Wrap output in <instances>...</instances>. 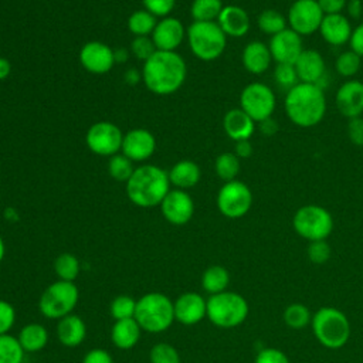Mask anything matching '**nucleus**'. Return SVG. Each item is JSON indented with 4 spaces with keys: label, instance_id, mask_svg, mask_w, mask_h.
Segmentation results:
<instances>
[{
    "label": "nucleus",
    "instance_id": "473e14b6",
    "mask_svg": "<svg viewBox=\"0 0 363 363\" xmlns=\"http://www.w3.org/2000/svg\"><path fill=\"white\" fill-rule=\"evenodd\" d=\"M223 7L221 0H193L190 14L194 21H217Z\"/></svg>",
    "mask_w": 363,
    "mask_h": 363
},
{
    "label": "nucleus",
    "instance_id": "a19ab883",
    "mask_svg": "<svg viewBox=\"0 0 363 363\" xmlns=\"http://www.w3.org/2000/svg\"><path fill=\"white\" fill-rule=\"evenodd\" d=\"M150 363H182L177 349L169 343L160 342L152 346L149 350Z\"/></svg>",
    "mask_w": 363,
    "mask_h": 363
},
{
    "label": "nucleus",
    "instance_id": "c85d7f7f",
    "mask_svg": "<svg viewBox=\"0 0 363 363\" xmlns=\"http://www.w3.org/2000/svg\"><path fill=\"white\" fill-rule=\"evenodd\" d=\"M21 347L27 353H35L43 350L48 343V330L44 325L31 322L24 325L17 336Z\"/></svg>",
    "mask_w": 363,
    "mask_h": 363
},
{
    "label": "nucleus",
    "instance_id": "bb28decb",
    "mask_svg": "<svg viewBox=\"0 0 363 363\" xmlns=\"http://www.w3.org/2000/svg\"><path fill=\"white\" fill-rule=\"evenodd\" d=\"M142 332L143 330L135 318L115 320L111 329V340L115 347L129 350L138 345Z\"/></svg>",
    "mask_w": 363,
    "mask_h": 363
},
{
    "label": "nucleus",
    "instance_id": "7ed1b4c3",
    "mask_svg": "<svg viewBox=\"0 0 363 363\" xmlns=\"http://www.w3.org/2000/svg\"><path fill=\"white\" fill-rule=\"evenodd\" d=\"M126 196L138 207L150 208L160 206L170 191L169 173L156 164H142L135 167L132 176L125 183Z\"/></svg>",
    "mask_w": 363,
    "mask_h": 363
},
{
    "label": "nucleus",
    "instance_id": "5fc2aeb1",
    "mask_svg": "<svg viewBox=\"0 0 363 363\" xmlns=\"http://www.w3.org/2000/svg\"><path fill=\"white\" fill-rule=\"evenodd\" d=\"M259 128H261V132L267 136H272L277 133L278 130V123L272 119V118H268L262 122H259Z\"/></svg>",
    "mask_w": 363,
    "mask_h": 363
},
{
    "label": "nucleus",
    "instance_id": "603ef678",
    "mask_svg": "<svg viewBox=\"0 0 363 363\" xmlns=\"http://www.w3.org/2000/svg\"><path fill=\"white\" fill-rule=\"evenodd\" d=\"M319 7L322 9L323 14H337L345 7L347 0H316Z\"/></svg>",
    "mask_w": 363,
    "mask_h": 363
},
{
    "label": "nucleus",
    "instance_id": "f704fd0d",
    "mask_svg": "<svg viewBox=\"0 0 363 363\" xmlns=\"http://www.w3.org/2000/svg\"><path fill=\"white\" fill-rule=\"evenodd\" d=\"M286 18L284 17V14H281L277 10L272 9H267L264 11H261L257 17V26L258 28L265 33L269 34L271 37L281 33L282 30L286 28Z\"/></svg>",
    "mask_w": 363,
    "mask_h": 363
},
{
    "label": "nucleus",
    "instance_id": "a878e982",
    "mask_svg": "<svg viewBox=\"0 0 363 363\" xmlns=\"http://www.w3.org/2000/svg\"><path fill=\"white\" fill-rule=\"evenodd\" d=\"M241 61L248 72L261 75L269 68L272 57L268 45L261 41H251L244 47Z\"/></svg>",
    "mask_w": 363,
    "mask_h": 363
},
{
    "label": "nucleus",
    "instance_id": "7c9ffc66",
    "mask_svg": "<svg viewBox=\"0 0 363 363\" xmlns=\"http://www.w3.org/2000/svg\"><path fill=\"white\" fill-rule=\"evenodd\" d=\"M81 271L79 259L71 252H62L54 259V272L58 279L75 282Z\"/></svg>",
    "mask_w": 363,
    "mask_h": 363
},
{
    "label": "nucleus",
    "instance_id": "423d86ee",
    "mask_svg": "<svg viewBox=\"0 0 363 363\" xmlns=\"http://www.w3.org/2000/svg\"><path fill=\"white\" fill-rule=\"evenodd\" d=\"M250 306L245 298L233 291L210 295L207 299V319L217 328L240 326L248 316Z\"/></svg>",
    "mask_w": 363,
    "mask_h": 363
},
{
    "label": "nucleus",
    "instance_id": "b1692460",
    "mask_svg": "<svg viewBox=\"0 0 363 363\" xmlns=\"http://www.w3.org/2000/svg\"><path fill=\"white\" fill-rule=\"evenodd\" d=\"M223 128L230 139L238 142L254 135L255 122L241 108H233L224 115Z\"/></svg>",
    "mask_w": 363,
    "mask_h": 363
},
{
    "label": "nucleus",
    "instance_id": "c9c22d12",
    "mask_svg": "<svg viewBox=\"0 0 363 363\" xmlns=\"http://www.w3.org/2000/svg\"><path fill=\"white\" fill-rule=\"evenodd\" d=\"M282 318L288 328L296 329V330L306 328L312 320V315H311L309 309L303 303H299V302L289 303L285 308Z\"/></svg>",
    "mask_w": 363,
    "mask_h": 363
},
{
    "label": "nucleus",
    "instance_id": "a211bd4d",
    "mask_svg": "<svg viewBox=\"0 0 363 363\" xmlns=\"http://www.w3.org/2000/svg\"><path fill=\"white\" fill-rule=\"evenodd\" d=\"M155 150L156 139L150 130L135 128L123 133L121 153H123L132 162H145L155 153Z\"/></svg>",
    "mask_w": 363,
    "mask_h": 363
},
{
    "label": "nucleus",
    "instance_id": "dca6fc26",
    "mask_svg": "<svg viewBox=\"0 0 363 363\" xmlns=\"http://www.w3.org/2000/svg\"><path fill=\"white\" fill-rule=\"evenodd\" d=\"M268 48L277 64H295L303 51L302 38L298 33L286 27L281 33L271 37Z\"/></svg>",
    "mask_w": 363,
    "mask_h": 363
},
{
    "label": "nucleus",
    "instance_id": "49530a36",
    "mask_svg": "<svg viewBox=\"0 0 363 363\" xmlns=\"http://www.w3.org/2000/svg\"><path fill=\"white\" fill-rule=\"evenodd\" d=\"M145 10L155 17H167L176 6V0H142Z\"/></svg>",
    "mask_w": 363,
    "mask_h": 363
},
{
    "label": "nucleus",
    "instance_id": "79ce46f5",
    "mask_svg": "<svg viewBox=\"0 0 363 363\" xmlns=\"http://www.w3.org/2000/svg\"><path fill=\"white\" fill-rule=\"evenodd\" d=\"M274 79L275 84L286 92L299 82L295 67L292 64H277L274 69Z\"/></svg>",
    "mask_w": 363,
    "mask_h": 363
},
{
    "label": "nucleus",
    "instance_id": "72a5a7b5",
    "mask_svg": "<svg viewBox=\"0 0 363 363\" xmlns=\"http://www.w3.org/2000/svg\"><path fill=\"white\" fill-rule=\"evenodd\" d=\"M24 354L26 352L16 336L0 335V363H23Z\"/></svg>",
    "mask_w": 363,
    "mask_h": 363
},
{
    "label": "nucleus",
    "instance_id": "4be33fe9",
    "mask_svg": "<svg viewBox=\"0 0 363 363\" xmlns=\"http://www.w3.org/2000/svg\"><path fill=\"white\" fill-rule=\"evenodd\" d=\"M352 26L347 17L342 13L337 14H325L319 27L322 38L332 45H343L349 43L352 35Z\"/></svg>",
    "mask_w": 363,
    "mask_h": 363
},
{
    "label": "nucleus",
    "instance_id": "f257e3e1",
    "mask_svg": "<svg viewBox=\"0 0 363 363\" xmlns=\"http://www.w3.org/2000/svg\"><path fill=\"white\" fill-rule=\"evenodd\" d=\"M187 77V65L176 51H159L143 62L142 81L156 95H170L182 88Z\"/></svg>",
    "mask_w": 363,
    "mask_h": 363
},
{
    "label": "nucleus",
    "instance_id": "0eeeda50",
    "mask_svg": "<svg viewBox=\"0 0 363 363\" xmlns=\"http://www.w3.org/2000/svg\"><path fill=\"white\" fill-rule=\"evenodd\" d=\"M186 37L191 52L201 61L217 60L227 45V35L217 21H193Z\"/></svg>",
    "mask_w": 363,
    "mask_h": 363
},
{
    "label": "nucleus",
    "instance_id": "13d9d810",
    "mask_svg": "<svg viewBox=\"0 0 363 363\" xmlns=\"http://www.w3.org/2000/svg\"><path fill=\"white\" fill-rule=\"evenodd\" d=\"M11 72V64L7 58L0 57V81L6 79Z\"/></svg>",
    "mask_w": 363,
    "mask_h": 363
},
{
    "label": "nucleus",
    "instance_id": "2eb2a0df",
    "mask_svg": "<svg viewBox=\"0 0 363 363\" xmlns=\"http://www.w3.org/2000/svg\"><path fill=\"white\" fill-rule=\"evenodd\" d=\"M79 62L91 74H106L115 65L113 50L102 41H88L79 50Z\"/></svg>",
    "mask_w": 363,
    "mask_h": 363
},
{
    "label": "nucleus",
    "instance_id": "4468645a",
    "mask_svg": "<svg viewBox=\"0 0 363 363\" xmlns=\"http://www.w3.org/2000/svg\"><path fill=\"white\" fill-rule=\"evenodd\" d=\"M159 207L164 220L173 225L187 224L194 214V201L191 196L180 189H170Z\"/></svg>",
    "mask_w": 363,
    "mask_h": 363
},
{
    "label": "nucleus",
    "instance_id": "e433bc0d",
    "mask_svg": "<svg viewBox=\"0 0 363 363\" xmlns=\"http://www.w3.org/2000/svg\"><path fill=\"white\" fill-rule=\"evenodd\" d=\"M214 170L216 174L224 182L235 180L237 174L240 173V159L230 152L221 153L214 162Z\"/></svg>",
    "mask_w": 363,
    "mask_h": 363
},
{
    "label": "nucleus",
    "instance_id": "393cba45",
    "mask_svg": "<svg viewBox=\"0 0 363 363\" xmlns=\"http://www.w3.org/2000/svg\"><path fill=\"white\" fill-rule=\"evenodd\" d=\"M86 336V325L81 316L75 313H69L57 323V339L61 345L67 347L79 346Z\"/></svg>",
    "mask_w": 363,
    "mask_h": 363
},
{
    "label": "nucleus",
    "instance_id": "f3484780",
    "mask_svg": "<svg viewBox=\"0 0 363 363\" xmlns=\"http://www.w3.org/2000/svg\"><path fill=\"white\" fill-rule=\"evenodd\" d=\"M173 309L176 322L191 326L207 318V299L194 291L183 292L173 301Z\"/></svg>",
    "mask_w": 363,
    "mask_h": 363
},
{
    "label": "nucleus",
    "instance_id": "2f4dec72",
    "mask_svg": "<svg viewBox=\"0 0 363 363\" xmlns=\"http://www.w3.org/2000/svg\"><path fill=\"white\" fill-rule=\"evenodd\" d=\"M156 17L147 10H136L128 18V28L135 37H149L156 27Z\"/></svg>",
    "mask_w": 363,
    "mask_h": 363
},
{
    "label": "nucleus",
    "instance_id": "6ab92c4d",
    "mask_svg": "<svg viewBox=\"0 0 363 363\" xmlns=\"http://www.w3.org/2000/svg\"><path fill=\"white\" fill-rule=\"evenodd\" d=\"M186 37V28L176 17H163L156 23V27L150 35L156 50L159 51H176Z\"/></svg>",
    "mask_w": 363,
    "mask_h": 363
},
{
    "label": "nucleus",
    "instance_id": "58836bf2",
    "mask_svg": "<svg viewBox=\"0 0 363 363\" xmlns=\"http://www.w3.org/2000/svg\"><path fill=\"white\" fill-rule=\"evenodd\" d=\"M135 311H136V299L125 294L113 298L109 306V313L113 318V320L135 318Z\"/></svg>",
    "mask_w": 363,
    "mask_h": 363
},
{
    "label": "nucleus",
    "instance_id": "c756f323",
    "mask_svg": "<svg viewBox=\"0 0 363 363\" xmlns=\"http://www.w3.org/2000/svg\"><path fill=\"white\" fill-rule=\"evenodd\" d=\"M228 284H230V274L227 268L221 265H210L208 268L204 269L201 275V286L210 295H216L227 291Z\"/></svg>",
    "mask_w": 363,
    "mask_h": 363
},
{
    "label": "nucleus",
    "instance_id": "4d7b16f0",
    "mask_svg": "<svg viewBox=\"0 0 363 363\" xmlns=\"http://www.w3.org/2000/svg\"><path fill=\"white\" fill-rule=\"evenodd\" d=\"M125 81L128 85H138L139 81H142V72H139L135 68H130L125 72Z\"/></svg>",
    "mask_w": 363,
    "mask_h": 363
},
{
    "label": "nucleus",
    "instance_id": "5701e85b",
    "mask_svg": "<svg viewBox=\"0 0 363 363\" xmlns=\"http://www.w3.org/2000/svg\"><path fill=\"white\" fill-rule=\"evenodd\" d=\"M217 24L228 37H242L248 33L251 21L248 13L235 4L224 6L218 18Z\"/></svg>",
    "mask_w": 363,
    "mask_h": 363
},
{
    "label": "nucleus",
    "instance_id": "864d4df0",
    "mask_svg": "<svg viewBox=\"0 0 363 363\" xmlns=\"http://www.w3.org/2000/svg\"><path fill=\"white\" fill-rule=\"evenodd\" d=\"M234 155L238 159H245L252 155V145L250 143V139L245 140H238L234 145Z\"/></svg>",
    "mask_w": 363,
    "mask_h": 363
},
{
    "label": "nucleus",
    "instance_id": "ea45409f",
    "mask_svg": "<svg viewBox=\"0 0 363 363\" xmlns=\"http://www.w3.org/2000/svg\"><path fill=\"white\" fill-rule=\"evenodd\" d=\"M360 67H362V57H359L352 50L339 54L335 61V68L337 74L346 78L354 77L360 71Z\"/></svg>",
    "mask_w": 363,
    "mask_h": 363
},
{
    "label": "nucleus",
    "instance_id": "052dcab7",
    "mask_svg": "<svg viewBox=\"0 0 363 363\" xmlns=\"http://www.w3.org/2000/svg\"><path fill=\"white\" fill-rule=\"evenodd\" d=\"M4 255H6V244H4L3 237L0 235V264L4 259Z\"/></svg>",
    "mask_w": 363,
    "mask_h": 363
},
{
    "label": "nucleus",
    "instance_id": "6e6d98bb",
    "mask_svg": "<svg viewBox=\"0 0 363 363\" xmlns=\"http://www.w3.org/2000/svg\"><path fill=\"white\" fill-rule=\"evenodd\" d=\"M346 9H347V13L352 18H359L362 16V11H363L360 0H349L346 3Z\"/></svg>",
    "mask_w": 363,
    "mask_h": 363
},
{
    "label": "nucleus",
    "instance_id": "8fccbe9b",
    "mask_svg": "<svg viewBox=\"0 0 363 363\" xmlns=\"http://www.w3.org/2000/svg\"><path fill=\"white\" fill-rule=\"evenodd\" d=\"M82 363H113V359L108 350L102 347H95L85 353Z\"/></svg>",
    "mask_w": 363,
    "mask_h": 363
},
{
    "label": "nucleus",
    "instance_id": "f8f14e48",
    "mask_svg": "<svg viewBox=\"0 0 363 363\" xmlns=\"http://www.w3.org/2000/svg\"><path fill=\"white\" fill-rule=\"evenodd\" d=\"M122 140L123 133L112 122L108 121H99L92 123L85 135V143L88 149L104 157H111L121 152L122 149Z\"/></svg>",
    "mask_w": 363,
    "mask_h": 363
},
{
    "label": "nucleus",
    "instance_id": "1a4fd4ad",
    "mask_svg": "<svg viewBox=\"0 0 363 363\" xmlns=\"http://www.w3.org/2000/svg\"><path fill=\"white\" fill-rule=\"evenodd\" d=\"M295 233L311 241L326 240L333 230V218L329 210L318 204H306L299 207L292 218Z\"/></svg>",
    "mask_w": 363,
    "mask_h": 363
},
{
    "label": "nucleus",
    "instance_id": "cd10ccee",
    "mask_svg": "<svg viewBox=\"0 0 363 363\" xmlns=\"http://www.w3.org/2000/svg\"><path fill=\"white\" fill-rule=\"evenodd\" d=\"M200 177H201V170L199 164L189 159L179 160L169 170L170 184H173L176 189H180V190H187L194 187L200 182Z\"/></svg>",
    "mask_w": 363,
    "mask_h": 363
},
{
    "label": "nucleus",
    "instance_id": "aec40b11",
    "mask_svg": "<svg viewBox=\"0 0 363 363\" xmlns=\"http://www.w3.org/2000/svg\"><path fill=\"white\" fill-rule=\"evenodd\" d=\"M335 104L345 118L352 119L360 116L363 113V82L359 79L343 82L336 91Z\"/></svg>",
    "mask_w": 363,
    "mask_h": 363
},
{
    "label": "nucleus",
    "instance_id": "412c9836",
    "mask_svg": "<svg viewBox=\"0 0 363 363\" xmlns=\"http://www.w3.org/2000/svg\"><path fill=\"white\" fill-rule=\"evenodd\" d=\"M294 67L299 82L315 84L320 86V82L325 78L326 68L323 57L316 50H303L296 62L294 64Z\"/></svg>",
    "mask_w": 363,
    "mask_h": 363
},
{
    "label": "nucleus",
    "instance_id": "c03bdc74",
    "mask_svg": "<svg viewBox=\"0 0 363 363\" xmlns=\"http://www.w3.org/2000/svg\"><path fill=\"white\" fill-rule=\"evenodd\" d=\"M308 258L313 264H325L332 254L330 245L326 242V240H319V241H311L306 250Z\"/></svg>",
    "mask_w": 363,
    "mask_h": 363
},
{
    "label": "nucleus",
    "instance_id": "f03ea898",
    "mask_svg": "<svg viewBox=\"0 0 363 363\" xmlns=\"http://www.w3.org/2000/svg\"><path fill=\"white\" fill-rule=\"evenodd\" d=\"M285 112L288 119L299 128L318 125L326 112L323 88L315 84L298 82L285 95Z\"/></svg>",
    "mask_w": 363,
    "mask_h": 363
},
{
    "label": "nucleus",
    "instance_id": "20e7f679",
    "mask_svg": "<svg viewBox=\"0 0 363 363\" xmlns=\"http://www.w3.org/2000/svg\"><path fill=\"white\" fill-rule=\"evenodd\" d=\"M135 319L147 333H162L174 322L173 301L162 292H147L136 299Z\"/></svg>",
    "mask_w": 363,
    "mask_h": 363
},
{
    "label": "nucleus",
    "instance_id": "09e8293b",
    "mask_svg": "<svg viewBox=\"0 0 363 363\" xmlns=\"http://www.w3.org/2000/svg\"><path fill=\"white\" fill-rule=\"evenodd\" d=\"M347 138L354 146H363V118H352L346 126Z\"/></svg>",
    "mask_w": 363,
    "mask_h": 363
},
{
    "label": "nucleus",
    "instance_id": "37998d69",
    "mask_svg": "<svg viewBox=\"0 0 363 363\" xmlns=\"http://www.w3.org/2000/svg\"><path fill=\"white\" fill-rule=\"evenodd\" d=\"M130 54L140 61H147L156 51V47L150 37H135L130 43Z\"/></svg>",
    "mask_w": 363,
    "mask_h": 363
},
{
    "label": "nucleus",
    "instance_id": "4c0bfd02",
    "mask_svg": "<svg viewBox=\"0 0 363 363\" xmlns=\"http://www.w3.org/2000/svg\"><path fill=\"white\" fill-rule=\"evenodd\" d=\"M133 170H135L133 162L129 157H126L123 153H116L109 157L108 173L113 180L126 183L132 176Z\"/></svg>",
    "mask_w": 363,
    "mask_h": 363
},
{
    "label": "nucleus",
    "instance_id": "ddd939ff",
    "mask_svg": "<svg viewBox=\"0 0 363 363\" xmlns=\"http://www.w3.org/2000/svg\"><path fill=\"white\" fill-rule=\"evenodd\" d=\"M323 16L316 0H295L288 10L286 21L299 35H309L319 31Z\"/></svg>",
    "mask_w": 363,
    "mask_h": 363
},
{
    "label": "nucleus",
    "instance_id": "a18cd8bd",
    "mask_svg": "<svg viewBox=\"0 0 363 363\" xmlns=\"http://www.w3.org/2000/svg\"><path fill=\"white\" fill-rule=\"evenodd\" d=\"M16 322V309L14 306L6 301L0 299V335L10 333L11 328Z\"/></svg>",
    "mask_w": 363,
    "mask_h": 363
},
{
    "label": "nucleus",
    "instance_id": "6e6552de",
    "mask_svg": "<svg viewBox=\"0 0 363 363\" xmlns=\"http://www.w3.org/2000/svg\"><path fill=\"white\" fill-rule=\"evenodd\" d=\"M79 299L78 286L74 282L57 279L50 284L38 299V311L47 319H61L75 309Z\"/></svg>",
    "mask_w": 363,
    "mask_h": 363
},
{
    "label": "nucleus",
    "instance_id": "de8ad7c7",
    "mask_svg": "<svg viewBox=\"0 0 363 363\" xmlns=\"http://www.w3.org/2000/svg\"><path fill=\"white\" fill-rule=\"evenodd\" d=\"M254 363H289V359L279 349L265 347L257 353Z\"/></svg>",
    "mask_w": 363,
    "mask_h": 363
},
{
    "label": "nucleus",
    "instance_id": "bf43d9fd",
    "mask_svg": "<svg viewBox=\"0 0 363 363\" xmlns=\"http://www.w3.org/2000/svg\"><path fill=\"white\" fill-rule=\"evenodd\" d=\"M113 55H115V62H126V60L129 58V50L126 48L113 50Z\"/></svg>",
    "mask_w": 363,
    "mask_h": 363
},
{
    "label": "nucleus",
    "instance_id": "39448f33",
    "mask_svg": "<svg viewBox=\"0 0 363 363\" xmlns=\"http://www.w3.org/2000/svg\"><path fill=\"white\" fill-rule=\"evenodd\" d=\"M311 326L316 340L328 349L343 347L352 332L347 316L333 306H322L318 309L312 315Z\"/></svg>",
    "mask_w": 363,
    "mask_h": 363
},
{
    "label": "nucleus",
    "instance_id": "9d476101",
    "mask_svg": "<svg viewBox=\"0 0 363 363\" xmlns=\"http://www.w3.org/2000/svg\"><path fill=\"white\" fill-rule=\"evenodd\" d=\"M274 91L262 82L245 85L240 95V108L257 123L272 116L275 111Z\"/></svg>",
    "mask_w": 363,
    "mask_h": 363
},
{
    "label": "nucleus",
    "instance_id": "9b49d317",
    "mask_svg": "<svg viewBox=\"0 0 363 363\" xmlns=\"http://www.w3.org/2000/svg\"><path fill=\"white\" fill-rule=\"evenodd\" d=\"M217 208L227 218L244 217L252 206L251 189L241 180L225 182L217 193Z\"/></svg>",
    "mask_w": 363,
    "mask_h": 363
},
{
    "label": "nucleus",
    "instance_id": "3c124183",
    "mask_svg": "<svg viewBox=\"0 0 363 363\" xmlns=\"http://www.w3.org/2000/svg\"><path fill=\"white\" fill-rule=\"evenodd\" d=\"M349 44H350V50L363 58V23L359 24L356 28H353Z\"/></svg>",
    "mask_w": 363,
    "mask_h": 363
}]
</instances>
